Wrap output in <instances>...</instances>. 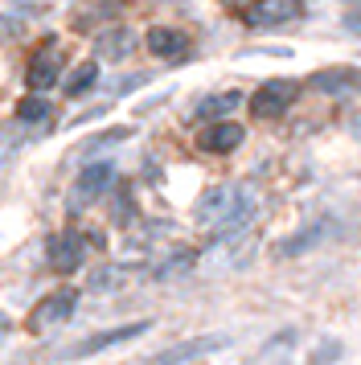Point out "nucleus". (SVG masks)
<instances>
[{
	"label": "nucleus",
	"mask_w": 361,
	"mask_h": 365,
	"mask_svg": "<svg viewBox=\"0 0 361 365\" xmlns=\"http://www.w3.org/2000/svg\"><path fill=\"white\" fill-rule=\"evenodd\" d=\"M222 4H230V9H243V4H250V0H222Z\"/></svg>",
	"instance_id": "nucleus-19"
},
{
	"label": "nucleus",
	"mask_w": 361,
	"mask_h": 365,
	"mask_svg": "<svg viewBox=\"0 0 361 365\" xmlns=\"http://www.w3.org/2000/svg\"><path fill=\"white\" fill-rule=\"evenodd\" d=\"M243 103V95L238 91H222V95H210V99L197 103V119H222L226 111H234Z\"/></svg>",
	"instance_id": "nucleus-15"
},
{
	"label": "nucleus",
	"mask_w": 361,
	"mask_h": 365,
	"mask_svg": "<svg viewBox=\"0 0 361 365\" xmlns=\"http://www.w3.org/2000/svg\"><path fill=\"white\" fill-rule=\"evenodd\" d=\"M95 83H98V58H91V62H78V66L70 70L62 86H66V95H70V99H78V95H86Z\"/></svg>",
	"instance_id": "nucleus-14"
},
{
	"label": "nucleus",
	"mask_w": 361,
	"mask_h": 365,
	"mask_svg": "<svg viewBox=\"0 0 361 365\" xmlns=\"http://www.w3.org/2000/svg\"><path fill=\"white\" fill-rule=\"evenodd\" d=\"M4 332H9V316L0 312V336H4Z\"/></svg>",
	"instance_id": "nucleus-20"
},
{
	"label": "nucleus",
	"mask_w": 361,
	"mask_h": 365,
	"mask_svg": "<svg viewBox=\"0 0 361 365\" xmlns=\"http://www.w3.org/2000/svg\"><path fill=\"white\" fill-rule=\"evenodd\" d=\"M16 119H21V123H46L49 119V103L37 99V95H29V99L16 103Z\"/></svg>",
	"instance_id": "nucleus-16"
},
{
	"label": "nucleus",
	"mask_w": 361,
	"mask_h": 365,
	"mask_svg": "<svg viewBox=\"0 0 361 365\" xmlns=\"http://www.w3.org/2000/svg\"><path fill=\"white\" fill-rule=\"evenodd\" d=\"M238 197H243V189H230V185L210 189L205 197L197 201V222H201V226H222L230 217V210L238 205Z\"/></svg>",
	"instance_id": "nucleus-7"
},
{
	"label": "nucleus",
	"mask_w": 361,
	"mask_h": 365,
	"mask_svg": "<svg viewBox=\"0 0 361 365\" xmlns=\"http://www.w3.org/2000/svg\"><path fill=\"white\" fill-rule=\"evenodd\" d=\"M243 140H246V128H243V123H234V119H218V123H210L205 132L197 135V144H201L205 152H213V156L234 152Z\"/></svg>",
	"instance_id": "nucleus-8"
},
{
	"label": "nucleus",
	"mask_w": 361,
	"mask_h": 365,
	"mask_svg": "<svg viewBox=\"0 0 361 365\" xmlns=\"http://www.w3.org/2000/svg\"><path fill=\"white\" fill-rule=\"evenodd\" d=\"M9 34H16V25L13 21H0V37H9Z\"/></svg>",
	"instance_id": "nucleus-18"
},
{
	"label": "nucleus",
	"mask_w": 361,
	"mask_h": 365,
	"mask_svg": "<svg viewBox=\"0 0 361 365\" xmlns=\"http://www.w3.org/2000/svg\"><path fill=\"white\" fill-rule=\"evenodd\" d=\"M300 13V0H255V4H243V21L250 29H271V25H283Z\"/></svg>",
	"instance_id": "nucleus-5"
},
{
	"label": "nucleus",
	"mask_w": 361,
	"mask_h": 365,
	"mask_svg": "<svg viewBox=\"0 0 361 365\" xmlns=\"http://www.w3.org/2000/svg\"><path fill=\"white\" fill-rule=\"evenodd\" d=\"M345 29L361 37V13H349V17H345Z\"/></svg>",
	"instance_id": "nucleus-17"
},
{
	"label": "nucleus",
	"mask_w": 361,
	"mask_h": 365,
	"mask_svg": "<svg viewBox=\"0 0 361 365\" xmlns=\"http://www.w3.org/2000/svg\"><path fill=\"white\" fill-rule=\"evenodd\" d=\"M136 50V34L131 29H107V34H98V58L103 62H123L128 53Z\"/></svg>",
	"instance_id": "nucleus-12"
},
{
	"label": "nucleus",
	"mask_w": 361,
	"mask_h": 365,
	"mask_svg": "<svg viewBox=\"0 0 361 365\" xmlns=\"http://www.w3.org/2000/svg\"><path fill=\"white\" fill-rule=\"evenodd\" d=\"M316 91H361V70H320L312 74Z\"/></svg>",
	"instance_id": "nucleus-13"
},
{
	"label": "nucleus",
	"mask_w": 361,
	"mask_h": 365,
	"mask_svg": "<svg viewBox=\"0 0 361 365\" xmlns=\"http://www.w3.org/2000/svg\"><path fill=\"white\" fill-rule=\"evenodd\" d=\"M115 185V168L111 165H91L82 168V177H74V185H70V210L74 214H82L91 201H98L107 189Z\"/></svg>",
	"instance_id": "nucleus-2"
},
{
	"label": "nucleus",
	"mask_w": 361,
	"mask_h": 365,
	"mask_svg": "<svg viewBox=\"0 0 361 365\" xmlns=\"http://www.w3.org/2000/svg\"><path fill=\"white\" fill-rule=\"evenodd\" d=\"M144 46L156 58H180V53L189 50V37L180 34V29H168V25H152L144 34Z\"/></svg>",
	"instance_id": "nucleus-11"
},
{
	"label": "nucleus",
	"mask_w": 361,
	"mask_h": 365,
	"mask_svg": "<svg viewBox=\"0 0 361 365\" xmlns=\"http://www.w3.org/2000/svg\"><path fill=\"white\" fill-rule=\"evenodd\" d=\"M295 95H300V86H295L292 78H271V83H263L259 91L250 95V111L259 119H275L295 103Z\"/></svg>",
	"instance_id": "nucleus-3"
},
{
	"label": "nucleus",
	"mask_w": 361,
	"mask_h": 365,
	"mask_svg": "<svg viewBox=\"0 0 361 365\" xmlns=\"http://www.w3.org/2000/svg\"><path fill=\"white\" fill-rule=\"evenodd\" d=\"M58 78H62V46L49 37L46 46L33 53L29 70H25V83H29V91H49Z\"/></svg>",
	"instance_id": "nucleus-4"
},
{
	"label": "nucleus",
	"mask_w": 361,
	"mask_h": 365,
	"mask_svg": "<svg viewBox=\"0 0 361 365\" xmlns=\"http://www.w3.org/2000/svg\"><path fill=\"white\" fill-rule=\"evenodd\" d=\"M349 4H361V0H349Z\"/></svg>",
	"instance_id": "nucleus-21"
},
{
	"label": "nucleus",
	"mask_w": 361,
	"mask_h": 365,
	"mask_svg": "<svg viewBox=\"0 0 361 365\" xmlns=\"http://www.w3.org/2000/svg\"><path fill=\"white\" fill-rule=\"evenodd\" d=\"M226 345V336H193V341H185V345H173L156 353L148 365H185L193 361V357H205V353H218V349Z\"/></svg>",
	"instance_id": "nucleus-10"
},
{
	"label": "nucleus",
	"mask_w": 361,
	"mask_h": 365,
	"mask_svg": "<svg viewBox=\"0 0 361 365\" xmlns=\"http://www.w3.org/2000/svg\"><path fill=\"white\" fill-rule=\"evenodd\" d=\"M82 255H86V247H82L78 234H58V238H49V247H46V259H49V267H54L58 275L78 271Z\"/></svg>",
	"instance_id": "nucleus-9"
},
{
	"label": "nucleus",
	"mask_w": 361,
	"mask_h": 365,
	"mask_svg": "<svg viewBox=\"0 0 361 365\" xmlns=\"http://www.w3.org/2000/svg\"><path fill=\"white\" fill-rule=\"evenodd\" d=\"M78 308V287H54L49 296L37 299V308L29 312V332H49L54 324H66Z\"/></svg>",
	"instance_id": "nucleus-1"
},
{
	"label": "nucleus",
	"mask_w": 361,
	"mask_h": 365,
	"mask_svg": "<svg viewBox=\"0 0 361 365\" xmlns=\"http://www.w3.org/2000/svg\"><path fill=\"white\" fill-rule=\"evenodd\" d=\"M148 329H152L148 320H131V324H119V329L95 332V336H86L82 345L70 349L66 357H91V353H103V349H111V345H123V341H131V336H144Z\"/></svg>",
	"instance_id": "nucleus-6"
}]
</instances>
